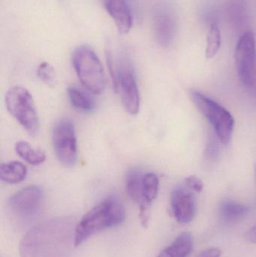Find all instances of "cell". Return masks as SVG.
<instances>
[{
    "label": "cell",
    "mask_w": 256,
    "mask_h": 257,
    "mask_svg": "<svg viewBox=\"0 0 256 257\" xmlns=\"http://www.w3.org/2000/svg\"><path fill=\"white\" fill-rule=\"evenodd\" d=\"M73 220L57 218L36 225L20 244L21 257H69L75 246Z\"/></svg>",
    "instance_id": "cell-1"
},
{
    "label": "cell",
    "mask_w": 256,
    "mask_h": 257,
    "mask_svg": "<svg viewBox=\"0 0 256 257\" xmlns=\"http://www.w3.org/2000/svg\"><path fill=\"white\" fill-rule=\"evenodd\" d=\"M126 217L124 207L114 198L105 199L92 208L75 228V246L78 247L95 234L123 223Z\"/></svg>",
    "instance_id": "cell-2"
},
{
    "label": "cell",
    "mask_w": 256,
    "mask_h": 257,
    "mask_svg": "<svg viewBox=\"0 0 256 257\" xmlns=\"http://www.w3.org/2000/svg\"><path fill=\"white\" fill-rule=\"evenodd\" d=\"M72 64L81 84L90 93H103L106 87L105 70L92 48L86 45L76 48L72 54Z\"/></svg>",
    "instance_id": "cell-3"
},
{
    "label": "cell",
    "mask_w": 256,
    "mask_h": 257,
    "mask_svg": "<svg viewBox=\"0 0 256 257\" xmlns=\"http://www.w3.org/2000/svg\"><path fill=\"white\" fill-rule=\"evenodd\" d=\"M6 105L9 112L31 136L39 130V118L33 96L21 86L11 87L6 94Z\"/></svg>",
    "instance_id": "cell-4"
},
{
    "label": "cell",
    "mask_w": 256,
    "mask_h": 257,
    "mask_svg": "<svg viewBox=\"0 0 256 257\" xmlns=\"http://www.w3.org/2000/svg\"><path fill=\"white\" fill-rule=\"evenodd\" d=\"M112 55L116 74L114 90L120 93L126 111L132 115H135L140 110L141 97L133 66L126 54H120L117 62L114 60L113 52Z\"/></svg>",
    "instance_id": "cell-5"
},
{
    "label": "cell",
    "mask_w": 256,
    "mask_h": 257,
    "mask_svg": "<svg viewBox=\"0 0 256 257\" xmlns=\"http://www.w3.org/2000/svg\"><path fill=\"white\" fill-rule=\"evenodd\" d=\"M190 96L196 108L214 128L219 141L224 145L229 143L234 128L232 114L220 104L199 92H192Z\"/></svg>",
    "instance_id": "cell-6"
},
{
    "label": "cell",
    "mask_w": 256,
    "mask_h": 257,
    "mask_svg": "<svg viewBox=\"0 0 256 257\" xmlns=\"http://www.w3.org/2000/svg\"><path fill=\"white\" fill-rule=\"evenodd\" d=\"M43 192L38 186H29L21 189L9 199V213L18 226H26L40 211Z\"/></svg>",
    "instance_id": "cell-7"
},
{
    "label": "cell",
    "mask_w": 256,
    "mask_h": 257,
    "mask_svg": "<svg viewBox=\"0 0 256 257\" xmlns=\"http://www.w3.org/2000/svg\"><path fill=\"white\" fill-rule=\"evenodd\" d=\"M54 151L59 161L73 166L78 160V147L75 125L70 119L63 118L54 125L52 133Z\"/></svg>",
    "instance_id": "cell-8"
},
{
    "label": "cell",
    "mask_w": 256,
    "mask_h": 257,
    "mask_svg": "<svg viewBox=\"0 0 256 257\" xmlns=\"http://www.w3.org/2000/svg\"><path fill=\"white\" fill-rule=\"evenodd\" d=\"M255 39L252 32H246L239 39L235 50V64L240 81L250 87L254 84Z\"/></svg>",
    "instance_id": "cell-9"
},
{
    "label": "cell",
    "mask_w": 256,
    "mask_h": 257,
    "mask_svg": "<svg viewBox=\"0 0 256 257\" xmlns=\"http://www.w3.org/2000/svg\"><path fill=\"white\" fill-rule=\"evenodd\" d=\"M171 215L178 223H190L196 213L195 196L192 192L184 187H177L173 190L170 198Z\"/></svg>",
    "instance_id": "cell-10"
},
{
    "label": "cell",
    "mask_w": 256,
    "mask_h": 257,
    "mask_svg": "<svg viewBox=\"0 0 256 257\" xmlns=\"http://www.w3.org/2000/svg\"><path fill=\"white\" fill-rule=\"evenodd\" d=\"M107 12L120 34H127L132 26V15L126 0H102Z\"/></svg>",
    "instance_id": "cell-11"
},
{
    "label": "cell",
    "mask_w": 256,
    "mask_h": 257,
    "mask_svg": "<svg viewBox=\"0 0 256 257\" xmlns=\"http://www.w3.org/2000/svg\"><path fill=\"white\" fill-rule=\"evenodd\" d=\"M155 34L159 45L169 46L175 33V23L172 17L165 12L156 14L154 22Z\"/></svg>",
    "instance_id": "cell-12"
},
{
    "label": "cell",
    "mask_w": 256,
    "mask_h": 257,
    "mask_svg": "<svg viewBox=\"0 0 256 257\" xmlns=\"http://www.w3.org/2000/svg\"><path fill=\"white\" fill-rule=\"evenodd\" d=\"M249 211V208L243 204L226 199L221 202L218 213L221 221L231 224L241 220Z\"/></svg>",
    "instance_id": "cell-13"
},
{
    "label": "cell",
    "mask_w": 256,
    "mask_h": 257,
    "mask_svg": "<svg viewBox=\"0 0 256 257\" xmlns=\"http://www.w3.org/2000/svg\"><path fill=\"white\" fill-rule=\"evenodd\" d=\"M27 175V169L22 163L11 161L2 163L0 166V179L7 184H15L22 182Z\"/></svg>",
    "instance_id": "cell-14"
},
{
    "label": "cell",
    "mask_w": 256,
    "mask_h": 257,
    "mask_svg": "<svg viewBox=\"0 0 256 257\" xmlns=\"http://www.w3.org/2000/svg\"><path fill=\"white\" fill-rule=\"evenodd\" d=\"M15 151L20 157L32 166L42 164L46 160V154L40 149H35L25 141L18 142L15 145Z\"/></svg>",
    "instance_id": "cell-15"
},
{
    "label": "cell",
    "mask_w": 256,
    "mask_h": 257,
    "mask_svg": "<svg viewBox=\"0 0 256 257\" xmlns=\"http://www.w3.org/2000/svg\"><path fill=\"white\" fill-rule=\"evenodd\" d=\"M143 177L144 175L138 169H132L126 177V188L128 196L139 205L143 200Z\"/></svg>",
    "instance_id": "cell-16"
},
{
    "label": "cell",
    "mask_w": 256,
    "mask_h": 257,
    "mask_svg": "<svg viewBox=\"0 0 256 257\" xmlns=\"http://www.w3.org/2000/svg\"><path fill=\"white\" fill-rule=\"evenodd\" d=\"M143 200L139 206H151L152 202L156 199L159 193V181L156 174L148 172L143 177Z\"/></svg>",
    "instance_id": "cell-17"
},
{
    "label": "cell",
    "mask_w": 256,
    "mask_h": 257,
    "mask_svg": "<svg viewBox=\"0 0 256 257\" xmlns=\"http://www.w3.org/2000/svg\"><path fill=\"white\" fill-rule=\"evenodd\" d=\"M68 95L74 108L79 111L90 112L96 107L94 100L88 94L77 87H69L68 89Z\"/></svg>",
    "instance_id": "cell-18"
},
{
    "label": "cell",
    "mask_w": 256,
    "mask_h": 257,
    "mask_svg": "<svg viewBox=\"0 0 256 257\" xmlns=\"http://www.w3.org/2000/svg\"><path fill=\"white\" fill-rule=\"evenodd\" d=\"M168 247L176 257H187L193 248L192 235L190 232H183Z\"/></svg>",
    "instance_id": "cell-19"
},
{
    "label": "cell",
    "mask_w": 256,
    "mask_h": 257,
    "mask_svg": "<svg viewBox=\"0 0 256 257\" xmlns=\"http://www.w3.org/2000/svg\"><path fill=\"white\" fill-rule=\"evenodd\" d=\"M221 45V33L216 24H212L209 30L207 38L206 57L212 59L217 54Z\"/></svg>",
    "instance_id": "cell-20"
},
{
    "label": "cell",
    "mask_w": 256,
    "mask_h": 257,
    "mask_svg": "<svg viewBox=\"0 0 256 257\" xmlns=\"http://www.w3.org/2000/svg\"><path fill=\"white\" fill-rule=\"evenodd\" d=\"M38 76L41 81L51 87H54L57 81L55 71L54 68L47 62L41 63L37 70Z\"/></svg>",
    "instance_id": "cell-21"
},
{
    "label": "cell",
    "mask_w": 256,
    "mask_h": 257,
    "mask_svg": "<svg viewBox=\"0 0 256 257\" xmlns=\"http://www.w3.org/2000/svg\"><path fill=\"white\" fill-rule=\"evenodd\" d=\"M185 182L189 188L197 193H201L204 188V184H203L202 181L195 175L187 177L185 179Z\"/></svg>",
    "instance_id": "cell-22"
},
{
    "label": "cell",
    "mask_w": 256,
    "mask_h": 257,
    "mask_svg": "<svg viewBox=\"0 0 256 257\" xmlns=\"http://www.w3.org/2000/svg\"><path fill=\"white\" fill-rule=\"evenodd\" d=\"M222 251L218 247H210L203 250L198 257H221Z\"/></svg>",
    "instance_id": "cell-23"
},
{
    "label": "cell",
    "mask_w": 256,
    "mask_h": 257,
    "mask_svg": "<svg viewBox=\"0 0 256 257\" xmlns=\"http://www.w3.org/2000/svg\"><path fill=\"white\" fill-rule=\"evenodd\" d=\"M246 238L249 242L256 244V224L246 232Z\"/></svg>",
    "instance_id": "cell-24"
},
{
    "label": "cell",
    "mask_w": 256,
    "mask_h": 257,
    "mask_svg": "<svg viewBox=\"0 0 256 257\" xmlns=\"http://www.w3.org/2000/svg\"><path fill=\"white\" fill-rule=\"evenodd\" d=\"M156 257H176L169 247H167Z\"/></svg>",
    "instance_id": "cell-25"
},
{
    "label": "cell",
    "mask_w": 256,
    "mask_h": 257,
    "mask_svg": "<svg viewBox=\"0 0 256 257\" xmlns=\"http://www.w3.org/2000/svg\"><path fill=\"white\" fill-rule=\"evenodd\" d=\"M254 173H255V184H256V163L254 165Z\"/></svg>",
    "instance_id": "cell-26"
}]
</instances>
